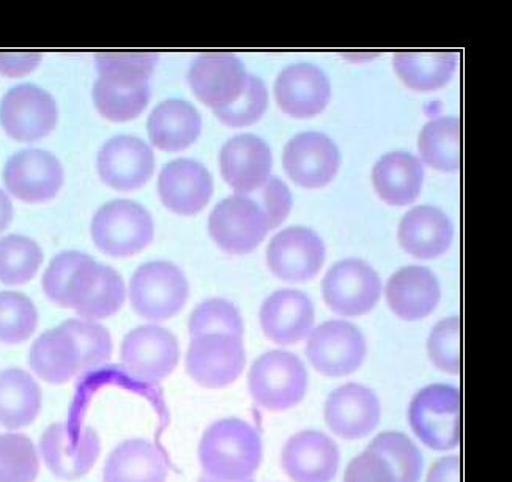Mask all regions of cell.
Returning <instances> with one entry per match:
<instances>
[{
	"label": "cell",
	"mask_w": 512,
	"mask_h": 482,
	"mask_svg": "<svg viewBox=\"0 0 512 482\" xmlns=\"http://www.w3.org/2000/svg\"><path fill=\"white\" fill-rule=\"evenodd\" d=\"M248 390L260 408L286 412L305 399L308 371L295 353L271 350L249 369Z\"/></svg>",
	"instance_id": "obj_2"
},
{
	"label": "cell",
	"mask_w": 512,
	"mask_h": 482,
	"mask_svg": "<svg viewBox=\"0 0 512 482\" xmlns=\"http://www.w3.org/2000/svg\"><path fill=\"white\" fill-rule=\"evenodd\" d=\"M155 226L150 213L138 202L117 199L98 210L92 219V238L111 257H130L152 243Z\"/></svg>",
	"instance_id": "obj_5"
},
{
	"label": "cell",
	"mask_w": 512,
	"mask_h": 482,
	"mask_svg": "<svg viewBox=\"0 0 512 482\" xmlns=\"http://www.w3.org/2000/svg\"><path fill=\"white\" fill-rule=\"evenodd\" d=\"M246 366L243 339L232 334H204L191 338L186 372L197 385L223 390L237 382Z\"/></svg>",
	"instance_id": "obj_8"
},
{
	"label": "cell",
	"mask_w": 512,
	"mask_h": 482,
	"mask_svg": "<svg viewBox=\"0 0 512 482\" xmlns=\"http://www.w3.org/2000/svg\"><path fill=\"white\" fill-rule=\"evenodd\" d=\"M86 254L79 251H65L51 260L43 275V290L46 297L62 308L64 305L65 290L70 282L73 271L81 264Z\"/></svg>",
	"instance_id": "obj_45"
},
{
	"label": "cell",
	"mask_w": 512,
	"mask_h": 482,
	"mask_svg": "<svg viewBox=\"0 0 512 482\" xmlns=\"http://www.w3.org/2000/svg\"><path fill=\"white\" fill-rule=\"evenodd\" d=\"M366 339L346 320H330L309 333L306 356L322 375L339 379L357 372L366 360Z\"/></svg>",
	"instance_id": "obj_11"
},
{
	"label": "cell",
	"mask_w": 512,
	"mask_h": 482,
	"mask_svg": "<svg viewBox=\"0 0 512 482\" xmlns=\"http://www.w3.org/2000/svg\"><path fill=\"white\" fill-rule=\"evenodd\" d=\"M427 353L435 368L446 374L461 371V320L448 317L432 328L427 339Z\"/></svg>",
	"instance_id": "obj_41"
},
{
	"label": "cell",
	"mask_w": 512,
	"mask_h": 482,
	"mask_svg": "<svg viewBox=\"0 0 512 482\" xmlns=\"http://www.w3.org/2000/svg\"><path fill=\"white\" fill-rule=\"evenodd\" d=\"M375 191L386 204L410 205L420 196L424 182V167L409 152L386 153L372 171Z\"/></svg>",
	"instance_id": "obj_30"
},
{
	"label": "cell",
	"mask_w": 512,
	"mask_h": 482,
	"mask_svg": "<svg viewBox=\"0 0 512 482\" xmlns=\"http://www.w3.org/2000/svg\"><path fill=\"white\" fill-rule=\"evenodd\" d=\"M191 89L213 111L227 108L242 95L248 81L245 65L232 54H205L191 64Z\"/></svg>",
	"instance_id": "obj_19"
},
{
	"label": "cell",
	"mask_w": 512,
	"mask_h": 482,
	"mask_svg": "<svg viewBox=\"0 0 512 482\" xmlns=\"http://www.w3.org/2000/svg\"><path fill=\"white\" fill-rule=\"evenodd\" d=\"M101 453V440L90 426L56 423L43 432L40 454L56 478L76 481L89 475Z\"/></svg>",
	"instance_id": "obj_7"
},
{
	"label": "cell",
	"mask_w": 512,
	"mask_h": 482,
	"mask_svg": "<svg viewBox=\"0 0 512 482\" xmlns=\"http://www.w3.org/2000/svg\"><path fill=\"white\" fill-rule=\"evenodd\" d=\"M120 361L125 371L139 382H163L179 366V341L166 328L142 325L123 338Z\"/></svg>",
	"instance_id": "obj_9"
},
{
	"label": "cell",
	"mask_w": 512,
	"mask_h": 482,
	"mask_svg": "<svg viewBox=\"0 0 512 482\" xmlns=\"http://www.w3.org/2000/svg\"><path fill=\"white\" fill-rule=\"evenodd\" d=\"M248 196L253 197L259 207L264 210L270 229L281 226L292 210V194L286 183L278 177L268 178L264 186H260L259 190Z\"/></svg>",
	"instance_id": "obj_44"
},
{
	"label": "cell",
	"mask_w": 512,
	"mask_h": 482,
	"mask_svg": "<svg viewBox=\"0 0 512 482\" xmlns=\"http://www.w3.org/2000/svg\"><path fill=\"white\" fill-rule=\"evenodd\" d=\"M98 78L120 87L147 86L158 64L156 54H100L95 57Z\"/></svg>",
	"instance_id": "obj_39"
},
{
	"label": "cell",
	"mask_w": 512,
	"mask_h": 482,
	"mask_svg": "<svg viewBox=\"0 0 512 482\" xmlns=\"http://www.w3.org/2000/svg\"><path fill=\"white\" fill-rule=\"evenodd\" d=\"M59 111L51 93L34 84H21L5 93L0 103V125L10 138L35 142L56 128Z\"/></svg>",
	"instance_id": "obj_13"
},
{
	"label": "cell",
	"mask_w": 512,
	"mask_h": 482,
	"mask_svg": "<svg viewBox=\"0 0 512 482\" xmlns=\"http://www.w3.org/2000/svg\"><path fill=\"white\" fill-rule=\"evenodd\" d=\"M453 235V224L446 213L432 205L412 208L399 224L402 248L418 259L442 256L451 246Z\"/></svg>",
	"instance_id": "obj_27"
},
{
	"label": "cell",
	"mask_w": 512,
	"mask_h": 482,
	"mask_svg": "<svg viewBox=\"0 0 512 482\" xmlns=\"http://www.w3.org/2000/svg\"><path fill=\"white\" fill-rule=\"evenodd\" d=\"M13 219V204L7 193L0 190V234L10 226Z\"/></svg>",
	"instance_id": "obj_49"
},
{
	"label": "cell",
	"mask_w": 512,
	"mask_h": 482,
	"mask_svg": "<svg viewBox=\"0 0 512 482\" xmlns=\"http://www.w3.org/2000/svg\"><path fill=\"white\" fill-rule=\"evenodd\" d=\"M197 482H226V481H219V479L212 478V476L205 475V473H202L201 478H199V481ZM240 482H256L253 478L246 479V481H240Z\"/></svg>",
	"instance_id": "obj_50"
},
{
	"label": "cell",
	"mask_w": 512,
	"mask_h": 482,
	"mask_svg": "<svg viewBox=\"0 0 512 482\" xmlns=\"http://www.w3.org/2000/svg\"><path fill=\"white\" fill-rule=\"evenodd\" d=\"M93 103L104 119L128 122L136 119L150 101V86L120 87L98 78L93 84Z\"/></svg>",
	"instance_id": "obj_34"
},
{
	"label": "cell",
	"mask_w": 512,
	"mask_h": 482,
	"mask_svg": "<svg viewBox=\"0 0 512 482\" xmlns=\"http://www.w3.org/2000/svg\"><path fill=\"white\" fill-rule=\"evenodd\" d=\"M43 251L37 241L24 235H8L0 240V282L8 286L27 284L37 275Z\"/></svg>",
	"instance_id": "obj_35"
},
{
	"label": "cell",
	"mask_w": 512,
	"mask_h": 482,
	"mask_svg": "<svg viewBox=\"0 0 512 482\" xmlns=\"http://www.w3.org/2000/svg\"><path fill=\"white\" fill-rule=\"evenodd\" d=\"M264 457L256 427L243 419H219L202 435L199 462L205 475L226 482L253 478Z\"/></svg>",
	"instance_id": "obj_1"
},
{
	"label": "cell",
	"mask_w": 512,
	"mask_h": 482,
	"mask_svg": "<svg viewBox=\"0 0 512 482\" xmlns=\"http://www.w3.org/2000/svg\"><path fill=\"white\" fill-rule=\"evenodd\" d=\"M457 67L454 52H401L394 56V70L405 86L418 92L446 86Z\"/></svg>",
	"instance_id": "obj_32"
},
{
	"label": "cell",
	"mask_w": 512,
	"mask_h": 482,
	"mask_svg": "<svg viewBox=\"0 0 512 482\" xmlns=\"http://www.w3.org/2000/svg\"><path fill=\"white\" fill-rule=\"evenodd\" d=\"M40 473V457L29 437L0 435V482H35Z\"/></svg>",
	"instance_id": "obj_38"
},
{
	"label": "cell",
	"mask_w": 512,
	"mask_h": 482,
	"mask_svg": "<svg viewBox=\"0 0 512 482\" xmlns=\"http://www.w3.org/2000/svg\"><path fill=\"white\" fill-rule=\"evenodd\" d=\"M34 301L19 292H0V342L18 345L29 341L37 330Z\"/></svg>",
	"instance_id": "obj_37"
},
{
	"label": "cell",
	"mask_w": 512,
	"mask_h": 482,
	"mask_svg": "<svg viewBox=\"0 0 512 482\" xmlns=\"http://www.w3.org/2000/svg\"><path fill=\"white\" fill-rule=\"evenodd\" d=\"M267 262L282 281H311L325 262V243L308 227H287L270 241Z\"/></svg>",
	"instance_id": "obj_15"
},
{
	"label": "cell",
	"mask_w": 512,
	"mask_h": 482,
	"mask_svg": "<svg viewBox=\"0 0 512 482\" xmlns=\"http://www.w3.org/2000/svg\"><path fill=\"white\" fill-rule=\"evenodd\" d=\"M322 293L328 308L339 316H364L379 303L382 282L368 262L344 259L328 270Z\"/></svg>",
	"instance_id": "obj_12"
},
{
	"label": "cell",
	"mask_w": 512,
	"mask_h": 482,
	"mask_svg": "<svg viewBox=\"0 0 512 482\" xmlns=\"http://www.w3.org/2000/svg\"><path fill=\"white\" fill-rule=\"evenodd\" d=\"M409 423L427 448H457L461 443V391L445 383L426 386L410 402Z\"/></svg>",
	"instance_id": "obj_3"
},
{
	"label": "cell",
	"mask_w": 512,
	"mask_h": 482,
	"mask_svg": "<svg viewBox=\"0 0 512 482\" xmlns=\"http://www.w3.org/2000/svg\"><path fill=\"white\" fill-rule=\"evenodd\" d=\"M29 364L49 385H65L82 372L81 350L64 323L38 336L30 347Z\"/></svg>",
	"instance_id": "obj_26"
},
{
	"label": "cell",
	"mask_w": 512,
	"mask_h": 482,
	"mask_svg": "<svg viewBox=\"0 0 512 482\" xmlns=\"http://www.w3.org/2000/svg\"><path fill=\"white\" fill-rule=\"evenodd\" d=\"M103 481L166 482V460L153 443L131 438L112 449L104 464Z\"/></svg>",
	"instance_id": "obj_29"
},
{
	"label": "cell",
	"mask_w": 512,
	"mask_h": 482,
	"mask_svg": "<svg viewBox=\"0 0 512 482\" xmlns=\"http://www.w3.org/2000/svg\"><path fill=\"white\" fill-rule=\"evenodd\" d=\"M418 145L424 163L437 171H457L461 164V123L449 115L431 120L421 131Z\"/></svg>",
	"instance_id": "obj_33"
},
{
	"label": "cell",
	"mask_w": 512,
	"mask_h": 482,
	"mask_svg": "<svg viewBox=\"0 0 512 482\" xmlns=\"http://www.w3.org/2000/svg\"><path fill=\"white\" fill-rule=\"evenodd\" d=\"M188 295L190 286L186 276L171 262H147L131 276V306L136 314L152 322L177 316L185 308Z\"/></svg>",
	"instance_id": "obj_4"
},
{
	"label": "cell",
	"mask_w": 512,
	"mask_h": 482,
	"mask_svg": "<svg viewBox=\"0 0 512 482\" xmlns=\"http://www.w3.org/2000/svg\"><path fill=\"white\" fill-rule=\"evenodd\" d=\"M270 224L253 197L234 194L219 202L208 219V232L226 253H251L267 237Z\"/></svg>",
	"instance_id": "obj_10"
},
{
	"label": "cell",
	"mask_w": 512,
	"mask_h": 482,
	"mask_svg": "<svg viewBox=\"0 0 512 482\" xmlns=\"http://www.w3.org/2000/svg\"><path fill=\"white\" fill-rule=\"evenodd\" d=\"M323 415L334 435L361 440L379 426L382 408L374 391L360 383H346L328 396Z\"/></svg>",
	"instance_id": "obj_17"
},
{
	"label": "cell",
	"mask_w": 512,
	"mask_h": 482,
	"mask_svg": "<svg viewBox=\"0 0 512 482\" xmlns=\"http://www.w3.org/2000/svg\"><path fill=\"white\" fill-rule=\"evenodd\" d=\"M122 276L108 265L87 256L71 275L62 308L75 309L82 319L101 320L114 316L125 303Z\"/></svg>",
	"instance_id": "obj_6"
},
{
	"label": "cell",
	"mask_w": 512,
	"mask_h": 482,
	"mask_svg": "<svg viewBox=\"0 0 512 482\" xmlns=\"http://www.w3.org/2000/svg\"><path fill=\"white\" fill-rule=\"evenodd\" d=\"M4 183L19 201L40 204L59 193L64 185V167L46 150H21L5 164Z\"/></svg>",
	"instance_id": "obj_14"
},
{
	"label": "cell",
	"mask_w": 512,
	"mask_h": 482,
	"mask_svg": "<svg viewBox=\"0 0 512 482\" xmlns=\"http://www.w3.org/2000/svg\"><path fill=\"white\" fill-rule=\"evenodd\" d=\"M158 193L171 212L196 215L212 199L213 178L204 164L180 158L163 167L158 178Z\"/></svg>",
	"instance_id": "obj_23"
},
{
	"label": "cell",
	"mask_w": 512,
	"mask_h": 482,
	"mask_svg": "<svg viewBox=\"0 0 512 482\" xmlns=\"http://www.w3.org/2000/svg\"><path fill=\"white\" fill-rule=\"evenodd\" d=\"M40 62V54H0V73L19 78L32 73Z\"/></svg>",
	"instance_id": "obj_47"
},
{
	"label": "cell",
	"mask_w": 512,
	"mask_h": 482,
	"mask_svg": "<svg viewBox=\"0 0 512 482\" xmlns=\"http://www.w3.org/2000/svg\"><path fill=\"white\" fill-rule=\"evenodd\" d=\"M75 336L81 350L82 371L98 368L111 360L112 338L109 331L95 320L70 319L64 322Z\"/></svg>",
	"instance_id": "obj_42"
},
{
	"label": "cell",
	"mask_w": 512,
	"mask_h": 482,
	"mask_svg": "<svg viewBox=\"0 0 512 482\" xmlns=\"http://www.w3.org/2000/svg\"><path fill=\"white\" fill-rule=\"evenodd\" d=\"M339 460L338 445L319 431L298 432L282 448V470L294 482H331Z\"/></svg>",
	"instance_id": "obj_20"
},
{
	"label": "cell",
	"mask_w": 512,
	"mask_h": 482,
	"mask_svg": "<svg viewBox=\"0 0 512 482\" xmlns=\"http://www.w3.org/2000/svg\"><path fill=\"white\" fill-rule=\"evenodd\" d=\"M191 338L204 334H232L243 338V319L237 306L223 298L204 301L194 309L188 323Z\"/></svg>",
	"instance_id": "obj_40"
},
{
	"label": "cell",
	"mask_w": 512,
	"mask_h": 482,
	"mask_svg": "<svg viewBox=\"0 0 512 482\" xmlns=\"http://www.w3.org/2000/svg\"><path fill=\"white\" fill-rule=\"evenodd\" d=\"M279 108L297 119H309L327 108L331 86L327 75L312 64H294L284 68L275 82Z\"/></svg>",
	"instance_id": "obj_24"
},
{
	"label": "cell",
	"mask_w": 512,
	"mask_h": 482,
	"mask_svg": "<svg viewBox=\"0 0 512 482\" xmlns=\"http://www.w3.org/2000/svg\"><path fill=\"white\" fill-rule=\"evenodd\" d=\"M391 311L404 320H421L434 312L442 297L437 276L429 268H401L386 284Z\"/></svg>",
	"instance_id": "obj_25"
},
{
	"label": "cell",
	"mask_w": 512,
	"mask_h": 482,
	"mask_svg": "<svg viewBox=\"0 0 512 482\" xmlns=\"http://www.w3.org/2000/svg\"><path fill=\"white\" fill-rule=\"evenodd\" d=\"M344 482H397V479L385 457L366 449L350 462Z\"/></svg>",
	"instance_id": "obj_46"
},
{
	"label": "cell",
	"mask_w": 512,
	"mask_h": 482,
	"mask_svg": "<svg viewBox=\"0 0 512 482\" xmlns=\"http://www.w3.org/2000/svg\"><path fill=\"white\" fill-rule=\"evenodd\" d=\"M314 320L316 311L311 298L300 290L271 293L260 308V327L278 345H294L308 338Z\"/></svg>",
	"instance_id": "obj_22"
},
{
	"label": "cell",
	"mask_w": 512,
	"mask_h": 482,
	"mask_svg": "<svg viewBox=\"0 0 512 482\" xmlns=\"http://www.w3.org/2000/svg\"><path fill=\"white\" fill-rule=\"evenodd\" d=\"M426 482H461V459L446 456L438 459L427 475Z\"/></svg>",
	"instance_id": "obj_48"
},
{
	"label": "cell",
	"mask_w": 512,
	"mask_h": 482,
	"mask_svg": "<svg viewBox=\"0 0 512 482\" xmlns=\"http://www.w3.org/2000/svg\"><path fill=\"white\" fill-rule=\"evenodd\" d=\"M219 167L227 185L237 194H253L271 177L273 155L264 139L254 134H238L224 144Z\"/></svg>",
	"instance_id": "obj_21"
},
{
	"label": "cell",
	"mask_w": 512,
	"mask_h": 482,
	"mask_svg": "<svg viewBox=\"0 0 512 482\" xmlns=\"http://www.w3.org/2000/svg\"><path fill=\"white\" fill-rule=\"evenodd\" d=\"M282 164L290 180L305 188H322L341 166L338 145L327 134L308 131L287 142Z\"/></svg>",
	"instance_id": "obj_16"
},
{
	"label": "cell",
	"mask_w": 512,
	"mask_h": 482,
	"mask_svg": "<svg viewBox=\"0 0 512 482\" xmlns=\"http://www.w3.org/2000/svg\"><path fill=\"white\" fill-rule=\"evenodd\" d=\"M202 130V119L193 104L166 100L158 104L147 122L150 142L164 152H180L193 145Z\"/></svg>",
	"instance_id": "obj_28"
},
{
	"label": "cell",
	"mask_w": 512,
	"mask_h": 482,
	"mask_svg": "<svg viewBox=\"0 0 512 482\" xmlns=\"http://www.w3.org/2000/svg\"><path fill=\"white\" fill-rule=\"evenodd\" d=\"M97 167L101 180L114 190H138L155 171V155L147 142L123 134L101 147Z\"/></svg>",
	"instance_id": "obj_18"
},
{
	"label": "cell",
	"mask_w": 512,
	"mask_h": 482,
	"mask_svg": "<svg viewBox=\"0 0 512 482\" xmlns=\"http://www.w3.org/2000/svg\"><path fill=\"white\" fill-rule=\"evenodd\" d=\"M41 404L40 385L29 372L18 368L0 372V426L19 431L34 424Z\"/></svg>",
	"instance_id": "obj_31"
},
{
	"label": "cell",
	"mask_w": 512,
	"mask_h": 482,
	"mask_svg": "<svg viewBox=\"0 0 512 482\" xmlns=\"http://www.w3.org/2000/svg\"><path fill=\"white\" fill-rule=\"evenodd\" d=\"M388 460L397 482H420L423 475V454L402 432H382L369 443V448Z\"/></svg>",
	"instance_id": "obj_36"
},
{
	"label": "cell",
	"mask_w": 512,
	"mask_h": 482,
	"mask_svg": "<svg viewBox=\"0 0 512 482\" xmlns=\"http://www.w3.org/2000/svg\"><path fill=\"white\" fill-rule=\"evenodd\" d=\"M268 92L262 79L248 75L245 90L237 101L227 108L215 111L216 117L229 127L242 128L253 125L267 111Z\"/></svg>",
	"instance_id": "obj_43"
}]
</instances>
